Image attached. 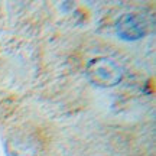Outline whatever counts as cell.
<instances>
[{
    "label": "cell",
    "mask_w": 156,
    "mask_h": 156,
    "mask_svg": "<svg viewBox=\"0 0 156 156\" xmlns=\"http://www.w3.org/2000/svg\"><path fill=\"white\" fill-rule=\"evenodd\" d=\"M85 75L98 88H112L123 80V69L108 58H94L87 64Z\"/></svg>",
    "instance_id": "6da1fadb"
},
{
    "label": "cell",
    "mask_w": 156,
    "mask_h": 156,
    "mask_svg": "<svg viewBox=\"0 0 156 156\" xmlns=\"http://www.w3.org/2000/svg\"><path fill=\"white\" fill-rule=\"evenodd\" d=\"M149 23L142 15L137 13H124L117 19L116 34L123 41H137L146 36Z\"/></svg>",
    "instance_id": "7a4b0ae2"
},
{
    "label": "cell",
    "mask_w": 156,
    "mask_h": 156,
    "mask_svg": "<svg viewBox=\"0 0 156 156\" xmlns=\"http://www.w3.org/2000/svg\"><path fill=\"white\" fill-rule=\"evenodd\" d=\"M38 146L34 137L23 133L13 134L6 140V155L7 156H36Z\"/></svg>",
    "instance_id": "3957f363"
}]
</instances>
